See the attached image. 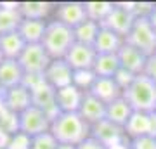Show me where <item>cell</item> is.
<instances>
[{"label":"cell","instance_id":"obj_1","mask_svg":"<svg viewBox=\"0 0 156 149\" xmlns=\"http://www.w3.org/2000/svg\"><path fill=\"white\" fill-rule=\"evenodd\" d=\"M50 133L59 144L80 146L90 137V125L80 113H59L50 123Z\"/></svg>","mask_w":156,"mask_h":149},{"label":"cell","instance_id":"obj_2","mask_svg":"<svg viewBox=\"0 0 156 149\" xmlns=\"http://www.w3.org/2000/svg\"><path fill=\"white\" fill-rule=\"evenodd\" d=\"M123 97L132 109L137 113H154L156 111V83L142 75H137L134 83L123 92Z\"/></svg>","mask_w":156,"mask_h":149},{"label":"cell","instance_id":"obj_3","mask_svg":"<svg viewBox=\"0 0 156 149\" xmlns=\"http://www.w3.org/2000/svg\"><path fill=\"white\" fill-rule=\"evenodd\" d=\"M75 42L76 40H75L73 28L66 26L56 19L47 23L42 45L47 50V54L50 55V59H64Z\"/></svg>","mask_w":156,"mask_h":149},{"label":"cell","instance_id":"obj_4","mask_svg":"<svg viewBox=\"0 0 156 149\" xmlns=\"http://www.w3.org/2000/svg\"><path fill=\"white\" fill-rule=\"evenodd\" d=\"M135 2L134 4H125V2H115V9L111 11V14L101 23V26L111 30L116 35H120L122 38H127L130 30L134 26L135 19Z\"/></svg>","mask_w":156,"mask_h":149},{"label":"cell","instance_id":"obj_5","mask_svg":"<svg viewBox=\"0 0 156 149\" xmlns=\"http://www.w3.org/2000/svg\"><path fill=\"white\" fill-rule=\"evenodd\" d=\"M128 45L142 50L147 57L156 54V31L151 26L147 16H139L135 19L134 26L130 30L128 37L125 38Z\"/></svg>","mask_w":156,"mask_h":149},{"label":"cell","instance_id":"obj_6","mask_svg":"<svg viewBox=\"0 0 156 149\" xmlns=\"http://www.w3.org/2000/svg\"><path fill=\"white\" fill-rule=\"evenodd\" d=\"M50 120L42 109L30 106L26 111L19 115V133L28 139H33L37 135H42L45 132H50Z\"/></svg>","mask_w":156,"mask_h":149},{"label":"cell","instance_id":"obj_7","mask_svg":"<svg viewBox=\"0 0 156 149\" xmlns=\"http://www.w3.org/2000/svg\"><path fill=\"white\" fill-rule=\"evenodd\" d=\"M17 61L26 75H45L52 59L42 44H28Z\"/></svg>","mask_w":156,"mask_h":149},{"label":"cell","instance_id":"obj_8","mask_svg":"<svg viewBox=\"0 0 156 149\" xmlns=\"http://www.w3.org/2000/svg\"><path fill=\"white\" fill-rule=\"evenodd\" d=\"M90 137L95 139V140H99L108 149L118 147V146H127L128 144L125 130L122 127L115 125V123L108 122V120L97 123L94 127H90Z\"/></svg>","mask_w":156,"mask_h":149},{"label":"cell","instance_id":"obj_9","mask_svg":"<svg viewBox=\"0 0 156 149\" xmlns=\"http://www.w3.org/2000/svg\"><path fill=\"white\" fill-rule=\"evenodd\" d=\"M0 104L4 106L5 109L16 113V115H21L23 111H26L30 106H33L31 92L23 83L12 88H4L0 92Z\"/></svg>","mask_w":156,"mask_h":149},{"label":"cell","instance_id":"obj_10","mask_svg":"<svg viewBox=\"0 0 156 149\" xmlns=\"http://www.w3.org/2000/svg\"><path fill=\"white\" fill-rule=\"evenodd\" d=\"M125 135L130 139L144 137V135H154L156 137V113H137L130 116V120L125 125Z\"/></svg>","mask_w":156,"mask_h":149},{"label":"cell","instance_id":"obj_11","mask_svg":"<svg viewBox=\"0 0 156 149\" xmlns=\"http://www.w3.org/2000/svg\"><path fill=\"white\" fill-rule=\"evenodd\" d=\"M30 92H31V102H33V106L42 109L50 120H54L61 113L59 108H57V101H56V88L50 87L47 82H44L38 87H35Z\"/></svg>","mask_w":156,"mask_h":149},{"label":"cell","instance_id":"obj_12","mask_svg":"<svg viewBox=\"0 0 156 149\" xmlns=\"http://www.w3.org/2000/svg\"><path fill=\"white\" fill-rule=\"evenodd\" d=\"M64 59H66V62L73 68V71L92 69L95 59H97V52H95V49L92 45H85V44L75 42Z\"/></svg>","mask_w":156,"mask_h":149},{"label":"cell","instance_id":"obj_13","mask_svg":"<svg viewBox=\"0 0 156 149\" xmlns=\"http://www.w3.org/2000/svg\"><path fill=\"white\" fill-rule=\"evenodd\" d=\"M56 21L62 23L69 28H76L87 21V11H85V2H61L56 7Z\"/></svg>","mask_w":156,"mask_h":149},{"label":"cell","instance_id":"obj_14","mask_svg":"<svg viewBox=\"0 0 156 149\" xmlns=\"http://www.w3.org/2000/svg\"><path fill=\"white\" fill-rule=\"evenodd\" d=\"M73 75H75V71L66 62V59H52L50 66L45 71V80L50 87L59 90V88L73 85Z\"/></svg>","mask_w":156,"mask_h":149},{"label":"cell","instance_id":"obj_15","mask_svg":"<svg viewBox=\"0 0 156 149\" xmlns=\"http://www.w3.org/2000/svg\"><path fill=\"white\" fill-rule=\"evenodd\" d=\"M118 61H120V68L127 69V71L134 73V75H142L147 62V55L142 50L135 49L132 45H128L127 42L123 44V47L118 50Z\"/></svg>","mask_w":156,"mask_h":149},{"label":"cell","instance_id":"obj_16","mask_svg":"<svg viewBox=\"0 0 156 149\" xmlns=\"http://www.w3.org/2000/svg\"><path fill=\"white\" fill-rule=\"evenodd\" d=\"M106 108H108V104H104L102 101H99L97 97H94L89 92H85L83 102L80 106L78 113H80V116L89 123L90 127H94V125L106 120Z\"/></svg>","mask_w":156,"mask_h":149},{"label":"cell","instance_id":"obj_17","mask_svg":"<svg viewBox=\"0 0 156 149\" xmlns=\"http://www.w3.org/2000/svg\"><path fill=\"white\" fill-rule=\"evenodd\" d=\"M83 97H85V92L80 90L78 87H75V85L56 90L57 108H59L61 113H78L80 106L83 102Z\"/></svg>","mask_w":156,"mask_h":149},{"label":"cell","instance_id":"obj_18","mask_svg":"<svg viewBox=\"0 0 156 149\" xmlns=\"http://www.w3.org/2000/svg\"><path fill=\"white\" fill-rule=\"evenodd\" d=\"M21 23L19 2H0V35L17 31Z\"/></svg>","mask_w":156,"mask_h":149},{"label":"cell","instance_id":"obj_19","mask_svg":"<svg viewBox=\"0 0 156 149\" xmlns=\"http://www.w3.org/2000/svg\"><path fill=\"white\" fill-rule=\"evenodd\" d=\"M89 94H92L94 97H97L99 101H102L104 104H109L113 101L123 97V90L118 87V83L115 82V78H101L97 76L95 82L92 83Z\"/></svg>","mask_w":156,"mask_h":149},{"label":"cell","instance_id":"obj_20","mask_svg":"<svg viewBox=\"0 0 156 149\" xmlns=\"http://www.w3.org/2000/svg\"><path fill=\"white\" fill-rule=\"evenodd\" d=\"M24 76H26V73L23 71L17 59H4L0 62V87H2V90L21 85Z\"/></svg>","mask_w":156,"mask_h":149},{"label":"cell","instance_id":"obj_21","mask_svg":"<svg viewBox=\"0 0 156 149\" xmlns=\"http://www.w3.org/2000/svg\"><path fill=\"white\" fill-rule=\"evenodd\" d=\"M123 44H125V38H122L120 35H116L111 30H106V28L101 26L94 49L97 54H118V50L123 47Z\"/></svg>","mask_w":156,"mask_h":149},{"label":"cell","instance_id":"obj_22","mask_svg":"<svg viewBox=\"0 0 156 149\" xmlns=\"http://www.w3.org/2000/svg\"><path fill=\"white\" fill-rule=\"evenodd\" d=\"M132 115H134V109L125 101V97H120V99L109 102L106 108V120L122 128H125V125H127V122L130 120Z\"/></svg>","mask_w":156,"mask_h":149},{"label":"cell","instance_id":"obj_23","mask_svg":"<svg viewBox=\"0 0 156 149\" xmlns=\"http://www.w3.org/2000/svg\"><path fill=\"white\" fill-rule=\"evenodd\" d=\"M45 30H47L45 19H23L17 33L24 38L26 44H42Z\"/></svg>","mask_w":156,"mask_h":149},{"label":"cell","instance_id":"obj_24","mask_svg":"<svg viewBox=\"0 0 156 149\" xmlns=\"http://www.w3.org/2000/svg\"><path fill=\"white\" fill-rule=\"evenodd\" d=\"M26 45L28 44L17 31L0 35V50L4 54V59H19Z\"/></svg>","mask_w":156,"mask_h":149},{"label":"cell","instance_id":"obj_25","mask_svg":"<svg viewBox=\"0 0 156 149\" xmlns=\"http://www.w3.org/2000/svg\"><path fill=\"white\" fill-rule=\"evenodd\" d=\"M118 69H120L118 54H97V59L92 68L95 76L101 78H115Z\"/></svg>","mask_w":156,"mask_h":149},{"label":"cell","instance_id":"obj_26","mask_svg":"<svg viewBox=\"0 0 156 149\" xmlns=\"http://www.w3.org/2000/svg\"><path fill=\"white\" fill-rule=\"evenodd\" d=\"M50 7H52L50 2H40V0L19 2V12L23 19H45L50 12Z\"/></svg>","mask_w":156,"mask_h":149},{"label":"cell","instance_id":"obj_27","mask_svg":"<svg viewBox=\"0 0 156 149\" xmlns=\"http://www.w3.org/2000/svg\"><path fill=\"white\" fill-rule=\"evenodd\" d=\"M101 31V24L95 21H83L82 24H78L76 28H73V33H75V40L78 44H85V45H92L94 47L97 35Z\"/></svg>","mask_w":156,"mask_h":149},{"label":"cell","instance_id":"obj_28","mask_svg":"<svg viewBox=\"0 0 156 149\" xmlns=\"http://www.w3.org/2000/svg\"><path fill=\"white\" fill-rule=\"evenodd\" d=\"M115 9V2H106V0H94V2H85V11H87V19L95 23H102L111 11Z\"/></svg>","mask_w":156,"mask_h":149},{"label":"cell","instance_id":"obj_29","mask_svg":"<svg viewBox=\"0 0 156 149\" xmlns=\"http://www.w3.org/2000/svg\"><path fill=\"white\" fill-rule=\"evenodd\" d=\"M57 146H59V142L50 132L37 135V137L30 139L28 142V149H57Z\"/></svg>","mask_w":156,"mask_h":149},{"label":"cell","instance_id":"obj_30","mask_svg":"<svg viewBox=\"0 0 156 149\" xmlns=\"http://www.w3.org/2000/svg\"><path fill=\"white\" fill-rule=\"evenodd\" d=\"M95 73L92 69H82V71H75L73 75V85L78 87L80 90H83V92H89L90 87H92V83L95 82Z\"/></svg>","mask_w":156,"mask_h":149},{"label":"cell","instance_id":"obj_31","mask_svg":"<svg viewBox=\"0 0 156 149\" xmlns=\"http://www.w3.org/2000/svg\"><path fill=\"white\" fill-rule=\"evenodd\" d=\"M128 149H156V137L154 135H144V137L130 139Z\"/></svg>","mask_w":156,"mask_h":149},{"label":"cell","instance_id":"obj_32","mask_svg":"<svg viewBox=\"0 0 156 149\" xmlns=\"http://www.w3.org/2000/svg\"><path fill=\"white\" fill-rule=\"evenodd\" d=\"M135 76H137V75H134V73H130V71H127V69H122V68H120V69H118V73L115 75V82H116L118 87L125 92V90H127V88L134 83Z\"/></svg>","mask_w":156,"mask_h":149},{"label":"cell","instance_id":"obj_33","mask_svg":"<svg viewBox=\"0 0 156 149\" xmlns=\"http://www.w3.org/2000/svg\"><path fill=\"white\" fill-rule=\"evenodd\" d=\"M144 75L156 83V54L147 57V62H146V68H144Z\"/></svg>","mask_w":156,"mask_h":149},{"label":"cell","instance_id":"obj_34","mask_svg":"<svg viewBox=\"0 0 156 149\" xmlns=\"http://www.w3.org/2000/svg\"><path fill=\"white\" fill-rule=\"evenodd\" d=\"M76 149H108V147H104V146H102L99 140H95V139L89 137L87 140H85V142L80 144Z\"/></svg>","mask_w":156,"mask_h":149},{"label":"cell","instance_id":"obj_35","mask_svg":"<svg viewBox=\"0 0 156 149\" xmlns=\"http://www.w3.org/2000/svg\"><path fill=\"white\" fill-rule=\"evenodd\" d=\"M147 19H149L151 26L154 28V31H156V4H154V7H153V11L149 12V16H147Z\"/></svg>","mask_w":156,"mask_h":149},{"label":"cell","instance_id":"obj_36","mask_svg":"<svg viewBox=\"0 0 156 149\" xmlns=\"http://www.w3.org/2000/svg\"><path fill=\"white\" fill-rule=\"evenodd\" d=\"M78 146H71V144H59L57 149H76Z\"/></svg>","mask_w":156,"mask_h":149},{"label":"cell","instance_id":"obj_37","mask_svg":"<svg viewBox=\"0 0 156 149\" xmlns=\"http://www.w3.org/2000/svg\"><path fill=\"white\" fill-rule=\"evenodd\" d=\"M4 61V54H2V50H0V62Z\"/></svg>","mask_w":156,"mask_h":149},{"label":"cell","instance_id":"obj_38","mask_svg":"<svg viewBox=\"0 0 156 149\" xmlns=\"http://www.w3.org/2000/svg\"><path fill=\"white\" fill-rule=\"evenodd\" d=\"M0 92H2V87H0Z\"/></svg>","mask_w":156,"mask_h":149},{"label":"cell","instance_id":"obj_39","mask_svg":"<svg viewBox=\"0 0 156 149\" xmlns=\"http://www.w3.org/2000/svg\"><path fill=\"white\" fill-rule=\"evenodd\" d=\"M154 113H156V111H154Z\"/></svg>","mask_w":156,"mask_h":149}]
</instances>
